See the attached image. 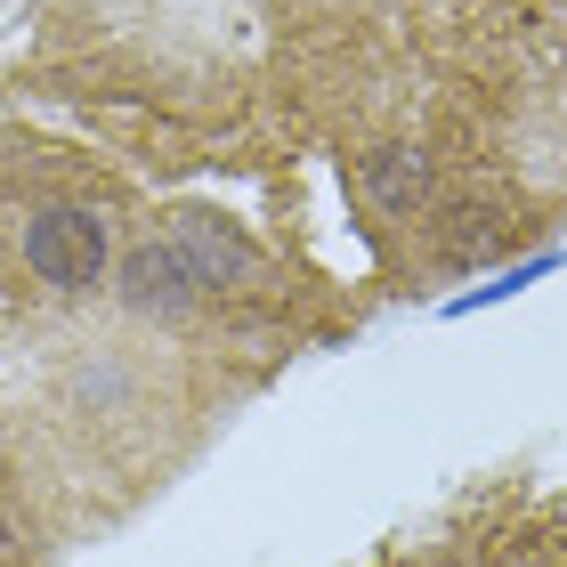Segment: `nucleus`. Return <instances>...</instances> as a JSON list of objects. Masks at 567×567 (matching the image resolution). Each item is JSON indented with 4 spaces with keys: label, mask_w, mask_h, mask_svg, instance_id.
I'll return each mask as SVG.
<instances>
[{
    "label": "nucleus",
    "mask_w": 567,
    "mask_h": 567,
    "mask_svg": "<svg viewBox=\"0 0 567 567\" xmlns=\"http://www.w3.org/2000/svg\"><path fill=\"white\" fill-rule=\"evenodd\" d=\"M365 187L381 195V212L405 219V212L430 195V163H422L414 146H381V154H365Z\"/></svg>",
    "instance_id": "nucleus-4"
},
{
    "label": "nucleus",
    "mask_w": 567,
    "mask_h": 567,
    "mask_svg": "<svg viewBox=\"0 0 567 567\" xmlns=\"http://www.w3.org/2000/svg\"><path fill=\"white\" fill-rule=\"evenodd\" d=\"M171 251L195 268V284L212 292V284H244L251 276V251H244V236H227L219 219H203V212H187L171 227Z\"/></svg>",
    "instance_id": "nucleus-2"
},
{
    "label": "nucleus",
    "mask_w": 567,
    "mask_h": 567,
    "mask_svg": "<svg viewBox=\"0 0 567 567\" xmlns=\"http://www.w3.org/2000/svg\"><path fill=\"white\" fill-rule=\"evenodd\" d=\"M195 292H203L195 268L178 260L171 244H146V251H131V260H122V300H131V308H187Z\"/></svg>",
    "instance_id": "nucleus-3"
},
{
    "label": "nucleus",
    "mask_w": 567,
    "mask_h": 567,
    "mask_svg": "<svg viewBox=\"0 0 567 567\" xmlns=\"http://www.w3.org/2000/svg\"><path fill=\"white\" fill-rule=\"evenodd\" d=\"M24 260H33L41 284L82 292V284H97V268H106V219H90V212H41L33 227H24Z\"/></svg>",
    "instance_id": "nucleus-1"
}]
</instances>
